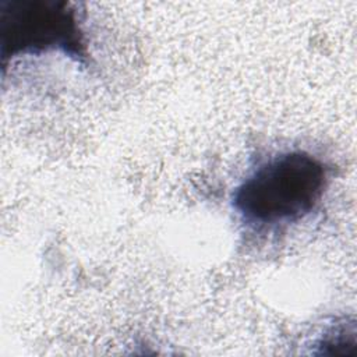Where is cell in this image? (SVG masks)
Segmentation results:
<instances>
[{"mask_svg":"<svg viewBox=\"0 0 357 357\" xmlns=\"http://www.w3.org/2000/svg\"><path fill=\"white\" fill-rule=\"evenodd\" d=\"M57 52L88 67L91 54L82 29V11L64 0H1V70L22 56Z\"/></svg>","mask_w":357,"mask_h":357,"instance_id":"7a4b0ae2","label":"cell"},{"mask_svg":"<svg viewBox=\"0 0 357 357\" xmlns=\"http://www.w3.org/2000/svg\"><path fill=\"white\" fill-rule=\"evenodd\" d=\"M329 185L326 165L307 151H284L259 163L234 188L231 206L255 233L289 227L310 216Z\"/></svg>","mask_w":357,"mask_h":357,"instance_id":"6da1fadb","label":"cell"}]
</instances>
